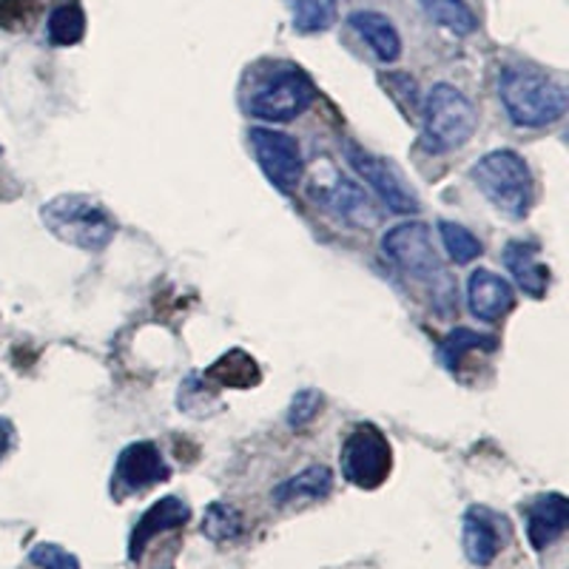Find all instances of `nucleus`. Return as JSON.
<instances>
[{
	"label": "nucleus",
	"mask_w": 569,
	"mask_h": 569,
	"mask_svg": "<svg viewBox=\"0 0 569 569\" xmlns=\"http://www.w3.org/2000/svg\"><path fill=\"white\" fill-rule=\"evenodd\" d=\"M498 94L510 120L521 129H541L567 114L569 94L563 83L525 63L505 66L498 74Z\"/></svg>",
	"instance_id": "nucleus-1"
},
{
	"label": "nucleus",
	"mask_w": 569,
	"mask_h": 569,
	"mask_svg": "<svg viewBox=\"0 0 569 569\" xmlns=\"http://www.w3.org/2000/svg\"><path fill=\"white\" fill-rule=\"evenodd\" d=\"M472 182L481 194L512 220H525L532 206V174L525 157L512 149H496L472 166Z\"/></svg>",
	"instance_id": "nucleus-2"
},
{
	"label": "nucleus",
	"mask_w": 569,
	"mask_h": 569,
	"mask_svg": "<svg viewBox=\"0 0 569 569\" xmlns=\"http://www.w3.org/2000/svg\"><path fill=\"white\" fill-rule=\"evenodd\" d=\"M43 226L60 242L83 251H103L114 237V220L103 211L100 202L83 194H60L40 208Z\"/></svg>",
	"instance_id": "nucleus-3"
},
{
	"label": "nucleus",
	"mask_w": 569,
	"mask_h": 569,
	"mask_svg": "<svg viewBox=\"0 0 569 569\" xmlns=\"http://www.w3.org/2000/svg\"><path fill=\"white\" fill-rule=\"evenodd\" d=\"M479 126L476 106L456 86L436 83L425 100V131L421 146L427 154H447L461 149Z\"/></svg>",
	"instance_id": "nucleus-4"
},
{
	"label": "nucleus",
	"mask_w": 569,
	"mask_h": 569,
	"mask_svg": "<svg viewBox=\"0 0 569 569\" xmlns=\"http://www.w3.org/2000/svg\"><path fill=\"white\" fill-rule=\"evenodd\" d=\"M342 476L359 490H376L382 487L390 476V441L376 425H359L353 433L345 439L342 453H339Z\"/></svg>",
	"instance_id": "nucleus-5"
},
{
	"label": "nucleus",
	"mask_w": 569,
	"mask_h": 569,
	"mask_svg": "<svg viewBox=\"0 0 569 569\" xmlns=\"http://www.w3.org/2000/svg\"><path fill=\"white\" fill-rule=\"evenodd\" d=\"M317 100V86L311 78L299 69H279L273 78L259 86L248 100V111L259 120H271V123H288L293 117L311 109Z\"/></svg>",
	"instance_id": "nucleus-6"
},
{
	"label": "nucleus",
	"mask_w": 569,
	"mask_h": 569,
	"mask_svg": "<svg viewBox=\"0 0 569 569\" xmlns=\"http://www.w3.org/2000/svg\"><path fill=\"white\" fill-rule=\"evenodd\" d=\"M382 251L393 259L401 271L410 277L433 282V279H447L441 259L433 248V237L425 222H401L390 228L382 240Z\"/></svg>",
	"instance_id": "nucleus-7"
},
{
	"label": "nucleus",
	"mask_w": 569,
	"mask_h": 569,
	"mask_svg": "<svg viewBox=\"0 0 569 569\" xmlns=\"http://www.w3.org/2000/svg\"><path fill=\"white\" fill-rule=\"evenodd\" d=\"M345 157H348L350 169L356 174H362V180L373 188L379 200L390 208L393 213H419V200H416L413 188L405 186L401 180L399 169H396L393 162L385 160V157H376L370 151L359 149L353 142L345 146Z\"/></svg>",
	"instance_id": "nucleus-8"
},
{
	"label": "nucleus",
	"mask_w": 569,
	"mask_h": 569,
	"mask_svg": "<svg viewBox=\"0 0 569 569\" xmlns=\"http://www.w3.org/2000/svg\"><path fill=\"white\" fill-rule=\"evenodd\" d=\"M251 140L253 157H257L259 169L266 171L268 180L279 188V191H293L302 177V151L299 142L291 134L277 129H251L248 131Z\"/></svg>",
	"instance_id": "nucleus-9"
},
{
	"label": "nucleus",
	"mask_w": 569,
	"mask_h": 569,
	"mask_svg": "<svg viewBox=\"0 0 569 569\" xmlns=\"http://www.w3.org/2000/svg\"><path fill=\"white\" fill-rule=\"evenodd\" d=\"M114 476L117 485L137 492L146 490V487L160 485V481H169L171 470L154 441H134V445L126 447L123 453H120V459H117Z\"/></svg>",
	"instance_id": "nucleus-10"
},
{
	"label": "nucleus",
	"mask_w": 569,
	"mask_h": 569,
	"mask_svg": "<svg viewBox=\"0 0 569 569\" xmlns=\"http://www.w3.org/2000/svg\"><path fill=\"white\" fill-rule=\"evenodd\" d=\"M188 518H191V507L177 496H166L160 501L149 507V510L142 512L137 527L131 530L129 538V558L131 561H140V556L146 552L151 541H154L160 532L177 530V527H186Z\"/></svg>",
	"instance_id": "nucleus-11"
},
{
	"label": "nucleus",
	"mask_w": 569,
	"mask_h": 569,
	"mask_svg": "<svg viewBox=\"0 0 569 569\" xmlns=\"http://www.w3.org/2000/svg\"><path fill=\"white\" fill-rule=\"evenodd\" d=\"M467 305H470L472 317L481 319V322H498L512 311L516 293H512V284L507 279L487 271V268H479V271L470 273V282H467Z\"/></svg>",
	"instance_id": "nucleus-12"
},
{
	"label": "nucleus",
	"mask_w": 569,
	"mask_h": 569,
	"mask_svg": "<svg viewBox=\"0 0 569 569\" xmlns=\"http://www.w3.org/2000/svg\"><path fill=\"white\" fill-rule=\"evenodd\" d=\"M313 200L322 202L328 211H333L342 220L353 222V226H376L379 222V211L373 208L370 197L362 188L356 186L348 177H333V182L325 188H313Z\"/></svg>",
	"instance_id": "nucleus-13"
},
{
	"label": "nucleus",
	"mask_w": 569,
	"mask_h": 569,
	"mask_svg": "<svg viewBox=\"0 0 569 569\" xmlns=\"http://www.w3.org/2000/svg\"><path fill=\"white\" fill-rule=\"evenodd\" d=\"M569 525V501L561 492H547L538 496L527 507V538H530L532 550H547L552 541L567 532Z\"/></svg>",
	"instance_id": "nucleus-14"
},
{
	"label": "nucleus",
	"mask_w": 569,
	"mask_h": 569,
	"mask_svg": "<svg viewBox=\"0 0 569 569\" xmlns=\"http://www.w3.org/2000/svg\"><path fill=\"white\" fill-rule=\"evenodd\" d=\"M501 521L487 507H470L465 516V552L476 567H490L501 550Z\"/></svg>",
	"instance_id": "nucleus-15"
},
{
	"label": "nucleus",
	"mask_w": 569,
	"mask_h": 569,
	"mask_svg": "<svg viewBox=\"0 0 569 569\" xmlns=\"http://www.w3.org/2000/svg\"><path fill=\"white\" fill-rule=\"evenodd\" d=\"M505 266L507 271L512 273L516 284L530 297L541 299L550 288V268L543 266L538 259V246L536 242L525 240H512L510 246L505 248Z\"/></svg>",
	"instance_id": "nucleus-16"
},
{
	"label": "nucleus",
	"mask_w": 569,
	"mask_h": 569,
	"mask_svg": "<svg viewBox=\"0 0 569 569\" xmlns=\"http://www.w3.org/2000/svg\"><path fill=\"white\" fill-rule=\"evenodd\" d=\"M348 23L356 29V32L362 34L365 43L373 49L376 58L382 60V63H393V60H399L401 38L399 32H396L393 23H390L382 12H370V9L368 12H353L348 18Z\"/></svg>",
	"instance_id": "nucleus-17"
},
{
	"label": "nucleus",
	"mask_w": 569,
	"mask_h": 569,
	"mask_svg": "<svg viewBox=\"0 0 569 569\" xmlns=\"http://www.w3.org/2000/svg\"><path fill=\"white\" fill-rule=\"evenodd\" d=\"M333 487V472L322 465H313L308 470H302L299 476H291L288 481L277 487L271 492L273 505H291V501H319L325 498Z\"/></svg>",
	"instance_id": "nucleus-18"
},
{
	"label": "nucleus",
	"mask_w": 569,
	"mask_h": 569,
	"mask_svg": "<svg viewBox=\"0 0 569 569\" xmlns=\"http://www.w3.org/2000/svg\"><path fill=\"white\" fill-rule=\"evenodd\" d=\"M259 379H262L259 365L246 350H228L206 370V382L222 385V388H253Z\"/></svg>",
	"instance_id": "nucleus-19"
},
{
	"label": "nucleus",
	"mask_w": 569,
	"mask_h": 569,
	"mask_svg": "<svg viewBox=\"0 0 569 569\" xmlns=\"http://www.w3.org/2000/svg\"><path fill=\"white\" fill-rule=\"evenodd\" d=\"M46 34L54 46H74L86 34V12L78 0H60L46 20Z\"/></svg>",
	"instance_id": "nucleus-20"
},
{
	"label": "nucleus",
	"mask_w": 569,
	"mask_h": 569,
	"mask_svg": "<svg viewBox=\"0 0 569 569\" xmlns=\"http://www.w3.org/2000/svg\"><path fill=\"white\" fill-rule=\"evenodd\" d=\"M498 342L492 337H485V333H476L470 328H456L450 330L445 339L439 342V362L445 365L447 370H459L461 359L470 350H496Z\"/></svg>",
	"instance_id": "nucleus-21"
},
{
	"label": "nucleus",
	"mask_w": 569,
	"mask_h": 569,
	"mask_svg": "<svg viewBox=\"0 0 569 569\" xmlns=\"http://www.w3.org/2000/svg\"><path fill=\"white\" fill-rule=\"evenodd\" d=\"M293 29L302 34L325 32L337 20V0H288Z\"/></svg>",
	"instance_id": "nucleus-22"
},
{
	"label": "nucleus",
	"mask_w": 569,
	"mask_h": 569,
	"mask_svg": "<svg viewBox=\"0 0 569 569\" xmlns=\"http://www.w3.org/2000/svg\"><path fill=\"white\" fill-rule=\"evenodd\" d=\"M439 233L447 253H450V259H453L456 266H470L472 259H479L481 253H485V246H481L479 237L472 231H467L465 226H459V222L441 220Z\"/></svg>",
	"instance_id": "nucleus-23"
},
{
	"label": "nucleus",
	"mask_w": 569,
	"mask_h": 569,
	"mask_svg": "<svg viewBox=\"0 0 569 569\" xmlns=\"http://www.w3.org/2000/svg\"><path fill=\"white\" fill-rule=\"evenodd\" d=\"M419 3L436 23H441L450 32L470 34L476 29V14L470 12L465 0H419Z\"/></svg>",
	"instance_id": "nucleus-24"
},
{
	"label": "nucleus",
	"mask_w": 569,
	"mask_h": 569,
	"mask_svg": "<svg viewBox=\"0 0 569 569\" xmlns=\"http://www.w3.org/2000/svg\"><path fill=\"white\" fill-rule=\"evenodd\" d=\"M202 532H206L211 541H233V538L242 536V516L233 510L231 505H211L202 518Z\"/></svg>",
	"instance_id": "nucleus-25"
},
{
	"label": "nucleus",
	"mask_w": 569,
	"mask_h": 569,
	"mask_svg": "<svg viewBox=\"0 0 569 569\" xmlns=\"http://www.w3.org/2000/svg\"><path fill=\"white\" fill-rule=\"evenodd\" d=\"M29 561L40 569H80V561L58 543H38L29 552Z\"/></svg>",
	"instance_id": "nucleus-26"
},
{
	"label": "nucleus",
	"mask_w": 569,
	"mask_h": 569,
	"mask_svg": "<svg viewBox=\"0 0 569 569\" xmlns=\"http://www.w3.org/2000/svg\"><path fill=\"white\" fill-rule=\"evenodd\" d=\"M322 410V393L319 390H299L297 396H293L291 408H288V425L291 427H305L311 425L313 416Z\"/></svg>",
	"instance_id": "nucleus-27"
},
{
	"label": "nucleus",
	"mask_w": 569,
	"mask_h": 569,
	"mask_svg": "<svg viewBox=\"0 0 569 569\" xmlns=\"http://www.w3.org/2000/svg\"><path fill=\"white\" fill-rule=\"evenodd\" d=\"M32 18L29 0H0V27L3 29H23Z\"/></svg>",
	"instance_id": "nucleus-28"
},
{
	"label": "nucleus",
	"mask_w": 569,
	"mask_h": 569,
	"mask_svg": "<svg viewBox=\"0 0 569 569\" xmlns=\"http://www.w3.org/2000/svg\"><path fill=\"white\" fill-rule=\"evenodd\" d=\"M12 441H14L12 425H9L7 419H0V459H3V456L9 453V447H12Z\"/></svg>",
	"instance_id": "nucleus-29"
}]
</instances>
